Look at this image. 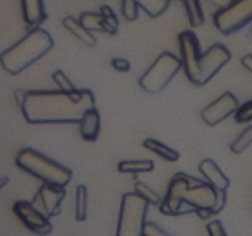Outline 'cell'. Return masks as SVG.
<instances>
[{"label": "cell", "mask_w": 252, "mask_h": 236, "mask_svg": "<svg viewBox=\"0 0 252 236\" xmlns=\"http://www.w3.org/2000/svg\"><path fill=\"white\" fill-rule=\"evenodd\" d=\"M184 4L187 17L192 27L201 26L204 22V12L199 0H180Z\"/></svg>", "instance_id": "obj_21"}, {"label": "cell", "mask_w": 252, "mask_h": 236, "mask_svg": "<svg viewBox=\"0 0 252 236\" xmlns=\"http://www.w3.org/2000/svg\"><path fill=\"white\" fill-rule=\"evenodd\" d=\"M15 164L27 174L41 179L43 183L65 187L73 177V171L69 167L49 159L32 148L20 150Z\"/></svg>", "instance_id": "obj_3"}, {"label": "cell", "mask_w": 252, "mask_h": 236, "mask_svg": "<svg viewBox=\"0 0 252 236\" xmlns=\"http://www.w3.org/2000/svg\"><path fill=\"white\" fill-rule=\"evenodd\" d=\"M201 182L203 181L191 176V175L185 174V172H177L170 182L166 197L160 203V211L165 215L176 216L177 208H179L180 202L182 201V193L185 189L189 186L201 183Z\"/></svg>", "instance_id": "obj_8"}, {"label": "cell", "mask_w": 252, "mask_h": 236, "mask_svg": "<svg viewBox=\"0 0 252 236\" xmlns=\"http://www.w3.org/2000/svg\"><path fill=\"white\" fill-rule=\"evenodd\" d=\"M24 21L27 26L37 27L47 19L43 0H21Z\"/></svg>", "instance_id": "obj_15"}, {"label": "cell", "mask_w": 252, "mask_h": 236, "mask_svg": "<svg viewBox=\"0 0 252 236\" xmlns=\"http://www.w3.org/2000/svg\"><path fill=\"white\" fill-rule=\"evenodd\" d=\"M231 53L225 46L216 43L208 48L206 53L201 54L197 63V76L194 85L203 86L229 63Z\"/></svg>", "instance_id": "obj_7"}, {"label": "cell", "mask_w": 252, "mask_h": 236, "mask_svg": "<svg viewBox=\"0 0 252 236\" xmlns=\"http://www.w3.org/2000/svg\"><path fill=\"white\" fill-rule=\"evenodd\" d=\"M134 192L139 194V196H142L148 203L153 204V206H159L161 203V197H160V194L158 192H155L152 187L143 183V182H135Z\"/></svg>", "instance_id": "obj_24"}, {"label": "cell", "mask_w": 252, "mask_h": 236, "mask_svg": "<svg viewBox=\"0 0 252 236\" xmlns=\"http://www.w3.org/2000/svg\"><path fill=\"white\" fill-rule=\"evenodd\" d=\"M65 196L66 191L64 186L43 183L39 187L32 204L38 210H41L47 218H51V216L58 215L61 211V203Z\"/></svg>", "instance_id": "obj_11"}, {"label": "cell", "mask_w": 252, "mask_h": 236, "mask_svg": "<svg viewBox=\"0 0 252 236\" xmlns=\"http://www.w3.org/2000/svg\"><path fill=\"white\" fill-rule=\"evenodd\" d=\"M117 169L121 174H142L154 170L153 160H125L118 162Z\"/></svg>", "instance_id": "obj_19"}, {"label": "cell", "mask_w": 252, "mask_h": 236, "mask_svg": "<svg viewBox=\"0 0 252 236\" xmlns=\"http://www.w3.org/2000/svg\"><path fill=\"white\" fill-rule=\"evenodd\" d=\"M217 189L206 182L187 187L182 193V199L189 202L198 209H212L216 203Z\"/></svg>", "instance_id": "obj_12"}, {"label": "cell", "mask_w": 252, "mask_h": 236, "mask_svg": "<svg viewBox=\"0 0 252 236\" xmlns=\"http://www.w3.org/2000/svg\"><path fill=\"white\" fill-rule=\"evenodd\" d=\"M111 64H112L113 69H116L117 71H122V73H125V71L130 70V63L125 58H113L112 61H111Z\"/></svg>", "instance_id": "obj_32"}, {"label": "cell", "mask_w": 252, "mask_h": 236, "mask_svg": "<svg viewBox=\"0 0 252 236\" xmlns=\"http://www.w3.org/2000/svg\"><path fill=\"white\" fill-rule=\"evenodd\" d=\"M74 215L76 221H84L88 218V188L84 184H79L75 191L74 199Z\"/></svg>", "instance_id": "obj_20"}, {"label": "cell", "mask_w": 252, "mask_h": 236, "mask_svg": "<svg viewBox=\"0 0 252 236\" xmlns=\"http://www.w3.org/2000/svg\"><path fill=\"white\" fill-rule=\"evenodd\" d=\"M235 120L238 123H248L252 120V100L239 106L235 111Z\"/></svg>", "instance_id": "obj_28"}, {"label": "cell", "mask_w": 252, "mask_h": 236, "mask_svg": "<svg viewBox=\"0 0 252 236\" xmlns=\"http://www.w3.org/2000/svg\"><path fill=\"white\" fill-rule=\"evenodd\" d=\"M53 46L54 42L51 34L37 26L0 53V64L5 71L11 75H17L46 56Z\"/></svg>", "instance_id": "obj_2"}, {"label": "cell", "mask_w": 252, "mask_h": 236, "mask_svg": "<svg viewBox=\"0 0 252 236\" xmlns=\"http://www.w3.org/2000/svg\"><path fill=\"white\" fill-rule=\"evenodd\" d=\"M149 203L135 192L125 193L121 198L117 236H142Z\"/></svg>", "instance_id": "obj_4"}, {"label": "cell", "mask_w": 252, "mask_h": 236, "mask_svg": "<svg viewBox=\"0 0 252 236\" xmlns=\"http://www.w3.org/2000/svg\"><path fill=\"white\" fill-rule=\"evenodd\" d=\"M180 69L181 60L171 52H162L139 78L140 88L153 95L161 92Z\"/></svg>", "instance_id": "obj_5"}, {"label": "cell", "mask_w": 252, "mask_h": 236, "mask_svg": "<svg viewBox=\"0 0 252 236\" xmlns=\"http://www.w3.org/2000/svg\"><path fill=\"white\" fill-rule=\"evenodd\" d=\"M240 61L241 64H243L244 68L252 74V54H245V56L240 59Z\"/></svg>", "instance_id": "obj_33"}, {"label": "cell", "mask_w": 252, "mask_h": 236, "mask_svg": "<svg viewBox=\"0 0 252 236\" xmlns=\"http://www.w3.org/2000/svg\"><path fill=\"white\" fill-rule=\"evenodd\" d=\"M198 169L206 183L211 184L217 191H226L228 187L230 186V181L226 177V175L221 171L220 167L212 159L202 160Z\"/></svg>", "instance_id": "obj_13"}, {"label": "cell", "mask_w": 252, "mask_h": 236, "mask_svg": "<svg viewBox=\"0 0 252 236\" xmlns=\"http://www.w3.org/2000/svg\"><path fill=\"white\" fill-rule=\"evenodd\" d=\"M12 210L16 214L21 223L29 230L38 235H47L52 231V224L41 210L32 204V202L17 201L12 206Z\"/></svg>", "instance_id": "obj_9"}, {"label": "cell", "mask_w": 252, "mask_h": 236, "mask_svg": "<svg viewBox=\"0 0 252 236\" xmlns=\"http://www.w3.org/2000/svg\"><path fill=\"white\" fill-rule=\"evenodd\" d=\"M252 21V0H231L228 6L213 15L214 26L220 33H234Z\"/></svg>", "instance_id": "obj_6"}, {"label": "cell", "mask_w": 252, "mask_h": 236, "mask_svg": "<svg viewBox=\"0 0 252 236\" xmlns=\"http://www.w3.org/2000/svg\"><path fill=\"white\" fill-rule=\"evenodd\" d=\"M239 107V101L231 92H224L217 100L202 110L201 117L206 124L214 127L234 115Z\"/></svg>", "instance_id": "obj_10"}, {"label": "cell", "mask_w": 252, "mask_h": 236, "mask_svg": "<svg viewBox=\"0 0 252 236\" xmlns=\"http://www.w3.org/2000/svg\"><path fill=\"white\" fill-rule=\"evenodd\" d=\"M145 149H148L149 151H152L153 154L158 155L161 159L166 160L169 162H175L180 159V154L175 149L170 148L169 145L164 144V143L159 142L157 139H153V138H147V139L143 142Z\"/></svg>", "instance_id": "obj_17"}, {"label": "cell", "mask_w": 252, "mask_h": 236, "mask_svg": "<svg viewBox=\"0 0 252 236\" xmlns=\"http://www.w3.org/2000/svg\"><path fill=\"white\" fill-rule=\"evenodd\" d=\"M207 233L211 236H226L225 228L220 220H213L207 225Z\"/></svg>", "instance_id": "obj_30"}, {"label": "cell", "mask_w": 252, "mask_h": 236, "mask_svg": "<svg viewBox=\"0 0 252 236\" xmlns=\"http://www.w3.org/2000/svg\"><path fill=\"white\" fill-rule=\"evenodd\" d=\"M208 4H211L212 6L217 7V9H223V7L228 6L231 2V0H206Z\"/></svg>", "instance_id": "obj_34"}, {"label": "cell", "mask_w": 252, "mask_h": 236, "mask_svg": "<svg viewBox=\"0 0 252 236\" xmlns=\"http://www.w3.org/2000/svg\"><path fill=\"white\" fill-rule=\"evenodd\" d=\"M96 105L94 93L80 88L73 93L63 91H27L20 108L30 124L79 123L84 112Z\"/></svg>", "instance_id": "obj_1"}, {"label": "cell", "mask_w": 252, "mask_h": 236, "mask_svg": "<svg viewBox=\"0 0 252 236\" xmlns=\"http://www.w3.org/2000/svg\"><path fill=\"white\" fill-rule=\"evenodd\" d=\"M7 181H9V179H7V177H1V178H0V189L2 188V187L5 186V184L7 183Z\"/></svg>", "instance_id": "obj_36"}, {"label": "cell", "mask_w": 252, "mask_h": 236, "mask_svg": "<svg viewBox=\"0 0 252 236\" xmlns=\"http://www.w3.org/2000/svg\"><path fill=\"white\" fill-rule=\"evenodd\" d=\"M63 26L75 37L76 39L84 43L88 47H94L96 44V38L93 34V32L88 31L83 25L79 22V20H76L74 16H66L64 17L63 21H62Z\"/></svg>", "instance_id": "obj_16"}, {"label": "cell", "mask_w": 252, "mask_h": 236, "mask_svg": "<svg viewBox=\"0 0 252 236\" xmlns=\"http://www.w3.org/2000/svg\"><path fill=\"white\" fill-rule=\"evenodd\" d=\"M52 79H53L54 83L57 84V86L59 88V90L63 91V92L73 93L78 90V88L74 86V84L69 80L68 76H66L62 70L54 71L53 75H52Z\"/></svg>", "instance_id": "obj_26"}, {"label": "cell", "mask_w": 252, "mask_h": 236, "mask_svg": "<svg viewBox=\"0 0 252 236\" xmlns=\"http://www.w3.org/2000/svg\"><path fill=\"white\" fill-rule=\"evenodd\" d=\"M139 9L155 19L164 14L169 7L171 0H137Z\"/></svg>", "instance_id": "obj_22"}, {"label": "cell", "mask_w": 252, "mask_h": 236, "mask_svg": "<svg viewBox=\"0 0 252 236\" xmlns=\"http://www.w3.org/2000/svg\"><path fill=\"white\" fill-rule=\"evenodd\" d=\"M139 5L137 0H121V12L127 21H134L138 17Z\"/></svg>", "instance_id": "obj_27"}, {"label": "cell", "mask_w": 252, "mask_h": 236, "mask_svg": "<svg viewBox=\"0 0 252 236\" xmlns=\"http://www.w3.org/2000/svg\"><path fill=\"white\" fill-rule=\"evenodd\" d=\"M79 22L90 32H105L110 34L107 25L103 21V17L101 16L100 12H90L86 11L79 16Z\"/></svg>", "instance_id": "obj_18"}, {"label": "cell", "mask_w": 252, "mask_h": 236, "mask_svg": "<svg viewBox=\"0 0 252 236\" xmlns=\"http://www.w3.org/2000/svg\"><path fill=\"white\" fill-rule=\"evenodd\" d=\"M252 144V125L243 130L230 144V150L234 154H241Z\"/></svg>", "instance_id": "obj_23"}, {"label": "cell", "mask_w": 252, "mask_h": 236, "mask_svg": "<svg viewBox=\"0 0 252 236\" xmlns=\"http://www.w3.org/2000/svg\"><path fill=\"white\" fill-rule=\"evenodd\" d=\"M15 96H16V101L19 103V106L21 105L22 100H24V96H25V91L22 90H16L15 91Z\"/></svg>", "instance_id": "obj_35"}, {"label": "cell", "mask_w": 252, "mask_h": 236, "mask_svg": "<svg viewBox=\"0 0 252 236\" xmlns=\"http://www.w3.org/2000/svg\"><path fill=\"white\" fill-rule=\"evenodd\" d=\"M100 14L101 16L103 17V21L107 25L108 31H110V34H116L118 30V19L116 16L115 11L111 9L108 5H102L100 7Z\"/></svg>", "instance_id": "obj_25"}, {"label": "cell", "mask_w": 252, "mask_h": 236, "mask_svg": "<svg viewBox=\"0 0 252 236\" xmlns=\"http://www.w3.org/2000/svg\"><path fill=\"white\" fill-rule=\"evenodd\" d=\"M80 135L86 142H95L98 138L101 130V116L96 106L85 111L79 120Z\"/></svg>", "instance_id": "obj_14"}, {"label": "cell", "mask_w": 252, "mask_h": 236, "mask_svg": "<svg viewBox=\"0 0 252 236\" xmlns=\"http://www.w3.org/2000/svg\"><path fill=\"white\" fill-rule=\"evenodd\" d=\"M226 204V191H217V197H216V203H214L213 208L211 209L212 214L217 215V214L220 213L224 208H225Z\"/></svg>", "instance_id": "obj_31"}, {"label": "cell", "mask_w": 252, "mask_h": 236, "mask_svg": "<svg viewBox=\"0 0 252 236\" xmlns=\"http://www.w3.org/2000/svg\"><path fill=\"white\" fill-rule=\"evenodd\" d=\"M167 233L153 221L145 220L142 228V236H166Z\"/></svg>", "instance_id": "obj_29"}]
</instances>
